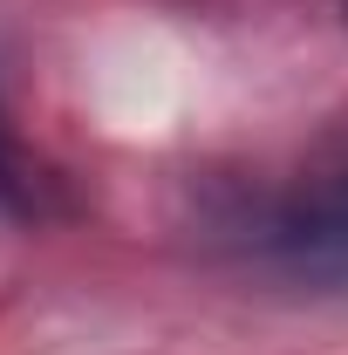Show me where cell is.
<instances>
[{"instance_id":"2","label":"cell","mask_w":348,"mask_h":355,"mask_svg":"<svg viewBox=\"0 0 348 355\" xmlns=\"http://www.w3.org/2000/svg\"><path fill=\"white\" fill-rule=\"evenodd\" d=\"M48 205V178L35 171V157L21 150V137L7 123V110H0V212H42Z\"/></svg>"},{"instance_id":"3","label":"cell","mask_w":348,"mask_h":355,"mask_svg":"<svg viewBox=\"0 0 348 355\" xmlns=\"http://www.w3.org/2000/svg\"><path fill=\"white\" fill-rule=\"evenodd\" d=\"M342 14H348V0H342Z\"/></svg>"},{"instance_id":"1","label":"cell","mask_w":348,"mask_h":355,"mask_svg":"<svg viewBox=\"0 0 348 355\" xmlns=\"http://www.w3.org/2000/svg\"><path fill=\"white\" fill-rule=\"evenodd\" d=\"M232 246L246 260L314 294H348V171L307 178L294 191L253 198L232 219Z\"/></svg>"}]
</instances>
